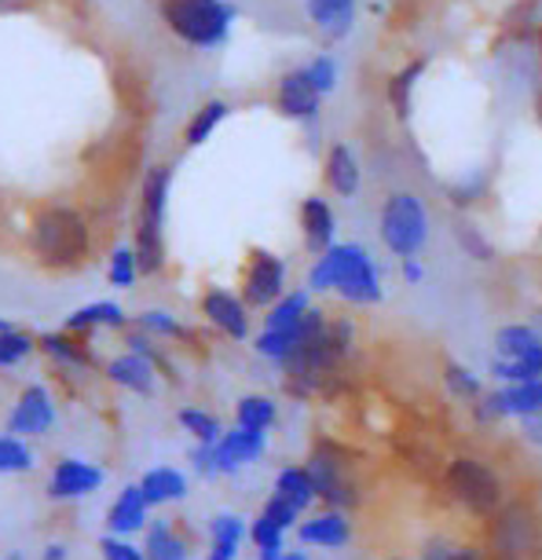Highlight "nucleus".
<instances>
[{"mask_svg":"<svg viewBox=\"0 0 542 560\" xmlns=\"http://www.w3.org/2000/svg\"><path fill=\"white\" fill-rule=\"evenodd\" d=\"M34 253L45 268L73 271L92 257V228L78 209L70 206H48L34 220Z\"/></svg>","mask_w":542,"mask_h":560,"instance_id":"nucleus-1","label":"nucleus"},{"mask_svg":"<svg viewBox=\"0 0 542 560\" xmlns=\"http://www.w3.org/2000/svg\"><path fill=\"white\" fill-rule=\"evenodd\" d=\"M312 290H337L348 304H378L381 301V279L370 260V253L356 242L331 246L308 271Z\"/></svg>","mask_w":542,"mask_h":560,"instance_id":"nucleus-2","label":"nucleus"},{"mask_svg":"<svg viewBox=\"0 0 542 560\" xmlns=\"http://www.w3.org/2000/svg\"><path fill=\"white\" fill-rule=\"evenodd\" d=\"M169 191H173V168L151 165L143 176L140 195V228H136V260H140V275H158L165 268V209Z\"/></svg>","mask_w":542,"mask_h":560,"instance_id":"nucleus-3","label":"nucleus"},{"mask_svg":"<svg viewBox=\"0 0 542 560\" xmlns=\"http://www.w3.org/2000/svg\"><path fill=\"white\" fill-rule=\"evenodd\" d=\"M165 23L187 45L212 48L228 37L231 23H235V8L224 4V0H169Z\"/></svg>","mask_w":542,"mask_h":560,"instance_id":"nucleus-4","label":"nucleus"},{"mask_svg":"<svg viewBox=\"0 0 542 560\" xmlns=\"http://www.w3.org/2000/svg\"><path fill=\"white\" fill-rule=\"evenodd\" d=\"M425 238H429V217H425V206L407 191H396L381 206V242L396 253V257H414Z\"/></svg>","mask_w":542,"mask_h":560,"instance_id":"nucleus-5","label":"nucleus"},{"mask_svg":"<svg viewBox=\"0 0 542 560\" xmlns=\"http://www.w3.org/2000/svg\"><path fill=\"white\" fill-rule=\"evenodd\" d=\"M443 483H448L451 499L465 505L473 516H492L503 502V483L476 458H454L443 472Z\"/></svg>","mask_w":542,"mask_h":560,"instance_id":"nucleus-6","label":"nucleus"},{"mask_svg":"<svg viewBox=\"0 0 542 560\" xmlns=\"http://www.w3.org/2000/svg\"><path fill=\"white\" fill-rule=\"evenodd\" d=\"M56 418H59V407H56L51 388L34 382V385H26L23 393H19L12 415H8V432L30 443V440L45 436V432H51Z\"/></svg>","mask_w":542,"mask_h":560,"instance_id":"nucleus-7","label":"nucleus"},{"mask_svg":"<svg viewBox=\"0 0 542 560\" xmlns=\"http://www.w3.org/2000/svg\"><path fill=\"white\" fill-rule=\"evenodd\" d=\"M286 293V264L268 249H253L246 275H242V304L246 308H272Z\"/></svg>","mask_w":542,"mask_h":560,"instance_id":"nucleus-8","label":"nucleus"},{"mask_svg":"<svg viewBox=\"0 0 542 560\" xmlns=\"http://www.w3.org/2000/svg\"><path fill=\"white\" fill-rule=\"evenodd\" d=\"M308 480H312V491L315 499H323L326 505H334V510H348V505H356V483L348 480L345 472V462L337 458L331 447H319L312 458L304 465Z\"/></svg>","mask_w":542,"mask_h":560,"instance_id":"nucleus-9","label":"nucleus"},{"mask_svg":"<svg viewBox=\"0 0 542 560\" xmlns=\"http://www.w3.org/2000/svg\"><path fill=\"white\" fill-rule=\"evenodd\" d=\"M106 483V469L89 458H59L51 465L48 477V499L51 502H81L95 494Z\"/></svg>","mask_w":542,"mask_h":560,"instance_id":"nucleus-10","label":"nucleus"},{"mask_svg":"<svg viewBox=\"0 0 542 560\" xmlns=\"http://www.w3.org/2000/svg\"><path fill=\"white\" fill-rule=\"evenodd\" d=\"M495 549L503 560H531L539 549V521L524 505H506L495 521Z\"/></svg>","mask_w":542,"mask_h":560,"instance_id":"nucleus-11","label":"nucleus"},{"mask_svg":"<svg viewBox=\"0 0 542 560\" xmlns=\"http://www.w3.org/2000/svg\"><path fill=\"white\" fill-rule=\"evenodd\" d=\"M268 451V432H250V429H224V436L212 443V465L217 477H235L239 469L261 462V454Z\"/></svg>","mask_w":542,"mask_h":560,"instance_id":"nucleus-12","label":"nucleus"},{"mask_svg":"<svg viewBox=\"0 0 542 560\" xmlns=\"http://www.w3.org/2000/svg\"><path fill=\"white\" fill-rule=\"evenodd\" d=\"M198 308L212 330H220L224 337H231V341H246L250 337V308L231 290H220V287L206 290Z\"/></svg>","mask_w":542,"mask_h":560,"instance_id":"nucleus-13","label":"nucleus"},{"mask_svg":"<svg viewBox=\"0 0 542 560\" xmlns=\"http://www.w3.org/2000/svg\"><path fill=\"white\" fill-rule=\"evenodd\" d=\"M103 374L111 385H118L122 393H132V396H151L154 385H158L154 359H143V355H132V352L114 355L111 363L103 366Z\"/></svg>","mask_w":542,"mask_h":560,"instance_id":"nucleus-14","label":"nucleus"},{"mask_svg":"<svg viewBox=\"0 0 542 560\" xmlns=\"http://www.w3.org/2000/svg\"><path fill=\"white\" fill-rule=\"evenodd\" d=\"M151 524V505L143 502V494L136 483L118 491V499L111 502L106 510V535H118V538H132L143 535V527Z\"/></svg>","mask_w":542,"mask_h":560,"instance_id":"nucleus-15","label":"nucleus"},{"mask_svg":"<svg viewBox=\"0 0 542 560\" xmlns=\"http://www.w3.org/2000/svg\"><path fill=\"white\" fill-rule=\"evenodd\" d=\"M140 494L143 502L151 505V510H162V505H173V502H184L191 494V480L187 472L173 469V465H154V469H147L140 477Z\"/></svg>","mask_w":542,"mask_h":560,"instance_id":"nucleus-16","label":"nucleus"},{"mask_svg":"<svg viewBox=\"0 0 542 560\" xmlns=\"http://www.w3.org/2000/svg\"><path fill=\"white\" fill-rule=\"evenodd\" d=\"M129 326H132V319H129V312H125L122 304L92 301V304H84V308L67 315V323H62V334L81 337V334H95V330H129Z\"/></svg>","mask_w":542,"mask_h":560,"instance_id":"nucleus-17","label":"nucleus"},{"mask_svg":"<svg viewBox=\"0 0 542 560\" xmlns=\"http://www.w3.org/2000/svg\"><path fill=\"white\" fill-rule=\"evenodd\" d=\"M503 415H520V418L542 415V377L539 382L514 385V388H506V393H495L484 399L481 418H503Z\"/></svg>","mask_w":542,"mask_h":560,"instance_id":"nucleus-18","label":"nucleus"},{"mask_svg":"<svg viewBox=\"0 0 542 560\" xmlns=\"http://www.w3.org/2000/svg\"><path fill=\"white\" fill-rule=\"evenodd\" d=\"M250 538V527L239 513H217L209 521V553L206 560H239L242 542Z\"/></svg>","mask_w":542,"mask_h":560,"instance_id":"nucleus-19","label":"nucleus"},{"mask_svg":"<svg viewBox=\"0 0 542 560\" xmlns=\"http://www.w3.org/2000/svg\"><path fill=\"white\" fill-rule=\"evenodd\" d=\"M297 538L315 549H342V546H348V538H353V524H348L345 513H337V510L319 513L297 527Z\"/></svg>","mask_w":542,"mask_h":560,"instance_id":"nucleus-20","label":"nucleus"},{"mask_svg":"<svg viewBox=\"0 0 542 560\" xmlns=\"http://www.w3.org/2000/svg\"><path fill=\"white\" fill-rule=\"evenodd\" d=\"M319 92L312 89L304 70H290L286 78L279 81V110L286 118H315L319 114Z\"/></svg>","mask_w":542,"mask_h":560,"instance_id":"nucleus-21","label":"nucleus"},{"mask_svg":"<svg viewBox=\"0 0 542 560\" xmlns=\"http://www.w3.org/2000/svg\"><path fill=\"white\" fill-rule=\"evenodd\" d=\"M37 352H45L51 363H59L62 370H92L95 366V355L84 348L73 334H62V330H48L37 337Z\"/></svg>","mask_w":542,"mask_h":560,"instance_id":"nucleus-22","label":"nucleus"},{"mask_svg":"<svg viewBox=\"0 0 542 560\" xmlns=\"http://www.w3.org/2000/svg\"><path fill=\"white\" fill-rule=\"evenodd\" d=\"M143 557L147 560H191L187 538L176 532L173 521H151L143 527Z\"/></svg>","mask_w":542,"mask_h":560,"instance_id":"nucleus-23","label":"nucleus"},{"mask_svg":"<svg viewBox=\"0 0 542 560\" xmlns=\"http://www.w3.org/2000/svg\"><path fill=\"white\" fill-rule=\"evenodd\" d=\"M301 228H304V242H308V249H312V253H326L334 246L337 220H334V209L326 206L323 198H304Z\"/></svg>","mask_w":542,"mask_h":560,"instance_id":"nucleus-24","label":"nucleus"},{"mask_svg":"<svg viewBox=\"0 0 542 560\" xmlns=\"http://www.w3.org/2000/svg\"><path fill=\"white\" fill-rule=\"evenodd\" d=\"M326 184L342 198H353L359 191V162L345 143L331 147V154H326Z\"/></svg>","mask_w":542,"mask_h":560,"instance_id":"nucleus-25","label":"nucleus"},{"mask_svg":"<svg viewBox=\"0 0 542 560\" xmlns=\"http://www.w3.org/2000/svg\"><path fill=\"white\" fill-rule=\"evenodd\" d=\"M275 499L293 505L297 513H304L308 505L315 502V491H312V480H308L304 465H286L279 477H275Z\"/></svg>","mask_w":542,"mask_h":560,"instance_id":"nucleus-26","label":"nucleus"},{"mask_svg":"<svg viewBox=\"0 0 542 560\" xmlns=\"http://www.w3.org/2000/svg\"><path fill=\"white\" fill-rule=\"evenodd\" d=\"M176 425L184 429L195 443H201V447H212V443L224 436V421H220L217 415H209V410H201V407H180Z\"/></svg>","mask_w":542,"mask_h":560,"instance_id":"nucleus-27","label":"nucleus"},{"mask_svg":"<svg viewBox=\"0 0 542 560\" xmlns=\"http://www.w3.org/2000/svg\"><path fill=\"white\" fill-rule=\"evenodd\" d=\"M308 15L331 37H345L353 26V0H308Z\"/></svg>","mask_w":542,"mask_h":560,"instance_id":"nucleus-28","label":"nucleus"},{"mask_svg":"<svg viewBox=\"0 0 542 560\" xmlns=\"http://www.w3.org/2000/svg\"><path fill=\"white\" fill-rule=\"evenodd\" d=\"M279 418V407L268 396H242L235 407V425L250 432H268Z\"/></svg>","mask_w":542,"mask_h":560,"instance_id":"nucleus-29","label":"nucleus"},{"mask_svg":"<svg viewBox=\"0 0 542 560\" xmlns=\"http://www.w3.org/2000/svg\"><path fill=\"white\" fill-rule=\"evenodd\" d=\"M228 118V103L224 100H209V103H201V107L195 110V118L187 121V129H184V143L187 147H201L209 140L212 132L220 129V121Z\"/></svg>","mask_w":542,"mask_h":560,"instance_id":"nucleus-30","label":"nucleus"},{"mask_svg":"<svg viewBox=\"0 0 542 560\" xmlns=\"http://www.w3.org/2000/svg\"><path fill=\"white\" fill-rule=\"evenodd\" d=\"M34 465V447L26 440L12 436V432H0V477H23Z\"/></svg>","mask_w":542,"mask_h":560,"instance_id":"nucleus-31","label":"nucleus"},{"mask_svg":"<svg viewBox=\"0 0 542 560\" xmlns=\"http://www.w3.org/2000/svg\"><path fill=\"white\" fill-rule=\"evenodd\" d=\"M308 308H312L308 293H282L268 308V315H264V330H293V326L304 319Z\"/></svg>","mask_w":542,"mask_h":560,"instance_id":"nucleus-32","label":"nucleus"},{"mask_svg":"<svg viewBox=\"0 0 542 560\" xmlns=\"http://www.w3.org/2000/svg\"><path fill=\"white\" fill-rule=\"evenodd\" d=\"M492 370H495V377H503V382H509V385L539 382L542 377V345L535 348V352H528L520 359H498Z\"/></svg>","mask_w":542,"mask_h":560,"instance_id":"nucleus-33","label":"nucleus"},{"mask_svg":"<svg viewBox=\"0 0 542 560\" xmlns=\"http://www.w3.org/2000/svg\"><path fill=\"white\" fill-rule=\"evenodd\" d=\"M34 352H37V337L34 334L19 330V326H12V330L0 334V370L23 366Z\"/></svg>","mask_w":542,"mask_h":560,"instance_id":"nucleus-34","label":"nucleus"},{"mask_svg":"<svg viewBox=\"0 0 542 560\" xmlns=\"http://www.w3.org/2000/svg\"><path fill=\"white\" fill-rule=\"evenodd\" d=\"M542 345V337L531 330V326H503V330L495 334V348L503 359H520L528 352H535Z\"/></svg>","mask_w":542,"mask_h":560,"instance_id":"nucleus-35","label":"nucleus"},{"mask_svg":"<svg viewBox=\"0 0 542 560\" xmlns=\"http://www.w3.org/2000/svg\"><path fill=\"white\" fill-rule=\"evenodd\" d=\"M106 282L114 290H132L140 282V260H136L132 246H118L111 253V264H106Z\"/></svg>","mask_w":542,"mask_h":560,"instance_id":"nucleus-36","label":"nucleus"},{"mask_svg":"<svg viewBox=\"0 0 542 560\" xmlns=\"http://www.w3.org/2000/svg\"><path fill=\"white\" fill-rule=\"evenodd\" d=\"M136 326H140L147 337H169V341L187 337V326L180 319H173V315L162 312V308H147L143 315H136Z\"/></svg>","mask_w":542,"mask_h":560,"instance_id":"nucleus-37","label":"nucleus"},{"mask_svg":"<svg viewBox=\"0 0 542 560\" xmlns=\"http://www.w3.org/2000/svg\"><path fill=\"white\" fill-rule=\"evenodd\" d=\"M443 382H448V388L459 399H476V396H481V382H476L473 370H465L462 363H448V366H443Z\"/></svg>","mask_w":542,"mask_h":560,"instance_id":"nucleus-38","label":"nucleus"},{"mask_svg":"<svg viewBox=\"0 0 542 560\" xmlns=\"http://www.w3.org/2000/svg\"><path fill=\"white\" fill-rule=\"evenodd\" d=\"M422 560H481L473 546L448 542V538H429L422 549Z\"/></svg>","mask_w":542,"mask_h":560,"instance_id":"nucleus-39","label":"nucleus"},{"mask_svg":"<svg viewBox=\"0 0 542 560\" xmlns=\"http://www.w3.org/2000/svg\"><path fill=\"white\" fill-rule=\"evenodd\" d=\"M422 73V62H414V67H407L403 73H396L389 84V100H392V107H396V114H407L411 107V89H414V78Z\"/></svg>","mask_w":542,"mask_h":560,"instance_id":"nucleus-40","label":"nucleus"},{"mask_svg":"<svg viewBox=\"0 0 542 560\" xmlns=\"http://www.w3.org/2000/svg\"><path fill=\"white\" fill-rule=\"evenodd\" d=\"M100 557L103 560H147L143 549L132 542V538H118V535H103L100 538Z\"/></svg>","mask_w":542,"mask_h":560,"instance_id":"nucleus-41","label":"nucleus"},{"mask_svg":"<svg viewBox=\"0 0 542 560\" xmlns=\"http://www.w3.org/2000/svg\"><path fill=\"white\" fill-rule=\"evenodd\" d=\"M308 81H312V89L319 92V96H326V92H334V81H337V62L319 56L312 67H304Z\"/></svg>","mask_w":542,"mask_h":560,"instance_id":"nucleus-42","label":"nucleus"},{"mask_svg":"<svg viewBox=\"0 0 542 560\" xmlns=\"http://www.w3.org/2000/svg\"><path fill=\"white\" fill-rule=\"evenodd\" d=\"M257 516H264V521L275 524L279 532H290V527L297 524V516H301V513H297L293 505H286L282 499H275V494H272V499L261 505V513H257Z\"/></svg>","mask_w":542,"mask_h":560,"instance_id":"nucleus-43","label":"nucleus"},{"mask_svg":"<svg viewBox=\"0 0 542 560\" xmlns=\"http://www.w3.org/2000/svg\"><path fill=\"white\" fill-rule=\"evenodd\" d=\"M250 538H253V546H257V553H261V549H282L286 532H279L275 524H268L264 516H257V521L250 524Z\"/></svg>","mask_w":542,"mask_h":560,"instance_id":"nucleus-44","label":"nucleus"},{"mask_svg":"<svg viewBox=\"0 0 542 560\" xmlns=\"http://www.w3.org/2000/svg\"><path fill=\"white\" fill-rule=\"evenodd\" d=\"M187 462H191V469L198 472L201 480H217V465H212V447H201V443H195L187 454Z\"/></svg>","mask_w":542,"mask_h":560,"instance_id":"nucleus-45","label":"nucleus"},{"mask_svg":"<svg viewBox=\"0 0 542 560\" xmlns=\"http://www.w3.org/2000/svg\"><path fill=\"white\" fill-rule=\"evenodd\" d=\"M125 345H129L132 355H143V359H158V348H154V337H147L140 326L125 334Z\"/></svg>","mask_w":542,"mask_h":560,"instance_id":"nucleus-46","label":"nucleus"},{"mask_svg":"<svg viewBox=\"0 0 542 560\" xmlns=\"http://www.w3.org/2000/svg\"><path fill=\"white\" fill-rule=\"evenodd\" d=\"M41 560H70V546L67 542H48L41 549Z\"/></svg>","mask_w":542,"mask_h":560,"instance_id":"nucleus-47","label":"nucleus"},{"mask_svg":"<svg viewBox=\"0 0 542 560\" xmlns=\"http://www.w3.org/2000/svg\"><path fill=\"white\" fill-rule=\"evenodd\" d=\"M403 279H407V282H411V287H418V282L425 279L422 264H418V260H414V257H407V260H403Z\"/></svg>","mask_w":542,"mask_h":560,"instance_id":"nucleus-48","label":"nucleus"},{"mask_svg":"<svg viewBox=\"0 0 542 560\" xmlns=\"http://www.w3.org/2000/svg\"><path fill=\"white\" fill-rule=\"evenodd\" d=\"M528 436L531 440H542V415H531L528 418Z\"/></svg>","mask_w":542,"mask_h":560,"instance_id":"nucleus-49","label":"nucleus"},{"mask_svg":"<svg viewBox=\"0 0 542 560\" xmlns=\"http://www.w3.org/2000/svg\"><path fill=\"white\" fill-rule=\"evenodd\" d=\"M282 560H308V553H301V549H293V553H282Z\"/></svg>","mask_w":542,"mask_h":560,"instance_id":"nucleus-50","label":"nucleus"},{"mask_svg":"<svg viewBox=\"0 0 542 560\" xmlns=\"http://www.w3.org/2000/svg\"><path fill=\"white\" fill-rule=\"evenodd\" d=\"M12 326H15L12 319H4V315H0V334H4V330H12Z\"/></svg>","mask_w":542,"mask_h":560,"instance_id":"nucleus-51","label":"nucleus"}]
</instances>
